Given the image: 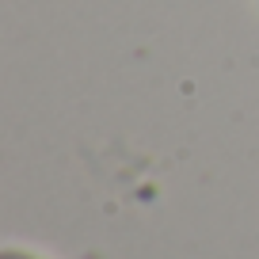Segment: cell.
I'll use <instances>...</instances> for the list:
<instances>
[{"label":"cell","instance_id":"obj_1","mask_svg":"<svg viewBox=\"0 0 259 259\" xmlns=\"http://www.w3.org/2000/svg\"><path fill=\"white\" fill-rule=\"evenodd\" d=\"M0 259H46V255H38V251H31V248H16V244H8V248H0Z\"/></svg>","mask_w":259,"mask_h":259}]
</instances>
